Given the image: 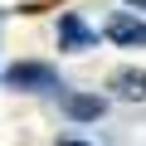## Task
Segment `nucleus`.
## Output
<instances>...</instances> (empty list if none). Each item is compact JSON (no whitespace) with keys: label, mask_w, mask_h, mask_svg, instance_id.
I'll return each mask as SVG.
<instances>
[{"label":"nucleus","mask_w":146,"mask_h":146,"mask_svg":"<svg viewBox=\"0 0 146 146\" xmlns=\"http://www.w3.org/2000/svg\"><path fill=\"white\" fill-rule=\"evenodd\" d=\"M131 5H136V10H146V0H131Z\"/></svg>","instance_id":"7"},{"label":"nucleus","mask_w":146,"mask_h":146,"mask_svg":"<svg viewBox=\"0 0 146 146\" xmlns=\"http://www.w3.org/2000/svg\"><path fill=\"white\" fill-rule=\"evenodd\" d=\"M10 83H15V88H34V93H39V88H63V83L54 78V68H44V63H15V68H10Z\"/></svg>","instance_id":"2"},{"label":"nucleus","mask_w":146,"mask_h":146,"mask_svg":"<svg viewBox=\"0 0 146 146\" xmlns=\"http://www.w3.org/2000/svg\"><path fill=\"white\" fill-rule=\"evenodd\" d=\"M112 93L127 98V102H141V98H146V73H141V68H117V73H112Z\"/></svg>","instance_id":"3"},{"label":"nucleus","mask_w":146,"mask_h":146,"mask_svg":"<svg viewBox=\"0 0 146 146\" xmlns=\"http://www.w3.org/2000/svg\"><path fill=\"white\" fill-rule=\"evenodd\" d=\"M58 34H63V49H88L93 44V29H83L78 15H63L58 20Z\"/></svg>","instance_id":"4"},{"label":"nucleus","mask_w":146,"mask_h":146,"mask_svg":"<svg viewBox=\"0 0 146 146\" xmlns=\"http://www.w3.org/2000/svg\"><path fill=\"white\" fill-rule=\"evenodd\" d=\"M58 146H93V141H58Z\"/></svg>","instance_id":"6"},{"label":"nucleus","mask_w":146,"mask_h":146,"mask_svg":"<svg viewBox=\"0 0 146 146\" xmlns=\"http://www.w3.org/2000/svg\"><path fill=\"white\" fill-rule=\"evenodd\" d=\"M68 117H78V122H88V117H102V98H68Z\"/></svg>","instance_id":"5"},{"label":"nucleus","mask_w":146,"mask_h":146,"mask_svg":"<svg viewBox=\"0 0 146 146\" xmlns=\"http://www.w3.org/2000/svg\"><path fill=\"white\" fill-rule=\"evenodd\" d=\"M112 44H127V49H136V44H146V20H136L131 10H117L112 20H107V29H102Z\"/></svg>","instance_id":"1"}]
</instances>
